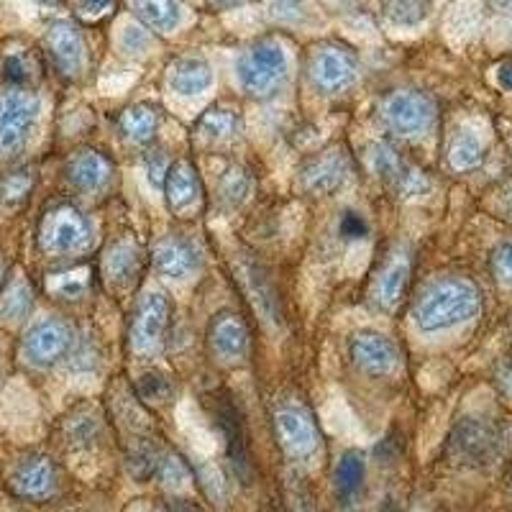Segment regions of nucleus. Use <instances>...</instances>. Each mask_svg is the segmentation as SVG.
I'll use <instances>...</instances> for the list:
<instances>
[{"mask_svg":"<svg viewBox=\"0 0 512 512\" xmlns=\"http://www.w3.org/2000/svg\"><path fill=\"white\" fill-rule=\"evenodd\" d=\"M479 310H482V292L472 280L443 277L418 297L413 318L420 331L436 333L477 318Z\"/></svg>","mask_w":512,"mask_h":512,"instance_id":"obj_1","label":"nucleus"},{"mask_svg":"<svg viewBox=\"0 0 512 512\" xmlns=\"http://www.w3.org/2000/svg\"><path fill=\"white\" fill-rule=\"evenodd\" d=\"M239 80L254 98H269L287 80V54L272 39L251 44L239 59Z\"/></svg>","mask_w":512,"mask_h":512,"instance_id":"obj_2","label":"nucleus"},{"mask_svg":"<svg viewBox=\"0 0 512 512\" xmlns=\"http://www.w3.org/2000/svg\"><path fill=\"white\" fill-rule=\"evenodd\" d=\"M93 226L77 205L59 203L39 221V246L47 254H72L90 244Z\"/></svg>","mask_w":512,"mask_h":512,"instance_id":"obj_3","label":"nucleus"},{"mask_svg":"<svg viewBox=\"0 0 512 512\" xmlns=\"http://www.w3.org/2000/svg\"><path fill=\"white\" fill-rule=\"evenodd\" d=\"M39 111L41 103L31 90L11 88L0 93V154H16L24 149Z\"/></svg>","mask_w":512,"mask_h":512,"instance_id":"obj_4","label":"nucleus"},{"mask_svg":"<svg viewBox=\"0 0 512 512\" xmlns=\"http://www.w3.org/2000/svg\"><path fill=\"white\" fill-rule=\"evenodd\" d=\"M384 121L390 126V131H395L397 136H423L428 134L436 123V100L431 98L423 90H397L390 98L384 100L382 105Z\"/></svg>","mask_w":512,"mask_h":512,"instance_id":"obj_5","label":"nucleus"},{"mask_svg":"<svg viewBox=\"0 0 512 512\" xmlns=\"http://www.w3.org/2000/svg\"><path fill=\"white\" fill-rule=\"evenodd\" d=\"M274 438L290 459H308L320 443L318 425L303 402H282L272 413Z\"/></svg>","mask_w":512,"mask_h":512,"instance_id":"obj_6","label":"nucleus"},{"mask_svg":"<svg viewBox=\"0 0 512 512\" xmlns=\"http://www.w3.org/2000/svg\"><path fill=\"white\" fill-rule=\"evenodd\" d=\"M169 328V300L162 292H146L136 305L134 320L128 328V346L139 356H154L164 346Z\"/></svg>","mask_w":512,"mask_h":512,"instance_id":"obj_7","label":"nucleus"},{"mask_svg":"<svg viewBox=\"0 0 512 512\" xmlns=\"http://www.w3.org/2000/svg\"><path fill=\"white\" fill-rule=\"evenodd\" d=\"M369 164H372L374 175L384 182L387 187L400 195V198H415L428 190V180L418 167L408 164L400 157L395 146L377 141L369 146Z\"/></svg>","mask_w":512,"mask_h":512,"instance_id":"obj_8","label":"nucleus"},{"mask_svg":"<svg viewBox=\"0 0 512 512\" xmlns=\"http://www.w3.org/2000/svg\"><path fill=\"white\" fill-rule=\"evenodd\" d=\"M75 344V331L67 320L47 318L29 328L24 338V354L36 367H54L64 356H70Z\"/></svg>","mask_w":512,"mask_h":512,"instance_id":"obj_9","label":"nucleus"},{"mask_svg":"<svg viewBox=\"0 0 512 512\" xmlns=\"http://www.w3.org/2000/svg\"><path fill=\"white\" fill-rule=\"evenodd\" d=\"M349 356L359 372L369 377H387L400 364V351L390 336L379 331H359L349 341Z\"/></svg>","mask_w":512,"mask_h":512,"instance_id":"obj_10","label":"nucleus"},{"mask_svg":"<svg viewBox=\"0 0 512 512\" xmlns=\"http://www.w3.org/2000/svg\"><path fill=\"white\" fill-rule=\"evenodd\" d=\"M47 52L59 75L77 80L85 70V39L72 21H54L44 36Z\"/></svg>","mask_w":512,"mask_h":512,"instance_id":"obj_11","label":"nucleus"},{"mask_svg":"<svg viewBox=\"0 0 512 512\" xmlns=\"http://www.w3.org/2000/svg\"><path fill=\"white\" fill-rule=\"evenodd\" d=\"M359 62L349 49L320 47L310 59V80L323 93H338L346 90L356 80Z\"/></svg>","mask_w":512,"mask_h":512,"instance_id":"obj_12","label":"nucleus"},{"mask_svg":"<svg viewBox=\"0 0 512 512\" xmlns=\"http://www.w3.org/2000/svg\"><path fill=\"white\" fill-rule=\"evenodd\" d=\"M208 408L213 418H216L218 428L223 431V436H226L228 456H231L236 472L246 474V469H249V446H246V431L239 405L233 402L231 392L218 390L208 397Z\"/></svg>","mask_w":512,"mask_h":512,"instance_id":"obj_13","label":"nucleus"},{"mask_svg":"<svg viewBox=\"0 0 512 512\" xmlns=\"http://www.w3.org/2000/svg\"><path fill=\"white\" fill-rule=\"evenodd\" d=\"M208 344L221 361L244 359L251 344V333L244 318L233 310H218L208 323Z\"/></svg>","mask_w":512,"mask_h":512,"instance_id":"obj_14","label":"nucleus"},{"mask_svg":"<svg viewBox=\"0 0 512 512\" xmlns=\"http://www.w3.org/2000/svg\"><path fill=\"white\" fill-rule=\"evenodd\" d=\"M346 175H349V157L344 149H331L318 157L308 159L300 167V185L310 195H331L338 187L344 185Z\"/></svg>","mask_w":512,"mask_h":512,"instance_id":"obj_15","label":"nucleus"},{"mask_svg":"<svg viewBox=\"0 0 512 512\" xmlns=\"http://www.w3.org/2000/svg\"><path fill=\"white\" fill-rule=\"evenodd\" d=\"M236 274H241L239 280L244 282V290L254 308L264 315V320L282 326V308H280V295L274 290V282L269 277L267 269L262 264L251 259V256H241L236 262Z\"/></svg>","mask_w":512,"mask_h":512,"instance_id":"obj_16","label":"nucleus"},{"mask_svg":"<svg viewBox=\"0 0 512 512\" xmlns=\"http://www.w3.org/2000/svg\"><path fill=\"white\" fill-rule=\"evenodd\" d=\"M11 489L24 500H49L57 489V466L49 456H29L13 469Z\"/></svg>","mask_w":512,"mask_h":512,"instance_id":"obj_17","label":"nucleus"},{"mask_svg":"<svg viewBox=\"0 0 512 512\" xmlns=\"http://www.w3.org/2000/svg\"><path fill=\"white\" fill-rule=\"evenodd\" d=\"M410 272H413V262H410L408 251L397 249L395 254L384 262V267L379 269L377 280H374L372 297L374 303L382 310H395L400 305L402 295L408 290Z\"/></svg>","mask_w":512,"mask_h":512,"instance_id":"obj_18","label":"nucleus"},{"mask_svg":"<svg viewBox=\"0 0 512 512\" xmlns=\"http://www.w3.org/2000/svg\"><path fill=\"white\" fill-rule=\"evenodd\" d=\"M152 262L162 277L167 280H185L198 267V251L182 236H164L157 241L152 251Z\"/></svg>","mask_w":512,"mask_h":512,"instance_id":"obj_19","label":"nucleus"},{"mask_svg":"<svg viewBox=\"0 0 512 512\" xmlns=\"http://www.w3.org/2000/svg\"><path fill=\"white\" fill-rule=\"evenodd\" d=\"M113 177V164L105 154L95 152V149H85V152L75 154L67 164V180L77 187V190L95 192L105 187Z\"/></svg>","mask_w":512,"mask_h":512,"instance_id":"obj_20","label":"nucleus"},{"mask_svg":"<svg viewBox=\"0 0 512 512\" xmlns=\"http://www.w3.org/2000/svg\"><path fill=\"white\" fill-rule=\"evenodd\" d=\"M164 198L172 213H182V210L192 208L200 195V180L198 172L190 162H175L169 164L167 177H164Z\"/></svg>","mask_w":512,"mask_h":512,"instance_id":"obj_21","label":"nucleus"},{"mask_svg":"<svg viewBox=\"0 0 512 512\" xmlns=\"http://www.w3.org/2000/svg\"><path fill=\"white\" fill-rule=\"evenodd\" d=\"M141 262H144V254H141L139 246H136L134 241L121 239L108 249V254H105L103 272L111 285L131 287L136 277H139Z\"/></svg>","mask_w":512,"mask_h":512,"instance_id":"obj_22","label":"nucleus"},{"mask_svg":"<svg viewBox=\"0 0 512 512\" xmlns=\"http://www.w3.org/2000/svg\"><path fill=\"white\" fill-rule=\"evenodd\" d=\"M100 433H103V415L93 405H80L62 420V436L70 448H93Z\"/></svg>","mask_w":512,"mask_h":512,"instance_id":"obj_23","label":"nucleus"},{"mask_svg":"<svg viewBox=\"0 0 512 512\" xmlns=\"http://www.w3.org/2000/svg\"><path fill=\"white\" fill-rule=\"evenodd\" d=\"M169 85L185 98L200 95L213 85V70L203 57H182L169 70Z\"/></svg>","mask_w":512,"mask_h":512,"instance_id":"obj_24","label":"nucleus"},{"mask_svg":"<svg viewBox=\"0 0 512 512\" xmlns=\"http://www.w3.org/2000/svg\"><path fill=\"white\" fill-rule=\"evenodd\" d=\"M495 446V433L479 420H464L451 436V448L461 461H482Z\"/></svg>","mask_w":512,"mask_h":512,"instance_id":"obj_25","label":"nucleus"},{"mask_svg":"<svg viewBox=\"0 0 512 512\" xmlns=\"http://www.w3.org/2000/svg\"><path fill=\"white\" fill-rule=\"evenodd\" d=\"M90 285H93V267L90 264L59 269V272L47 274V280H44L49 295L59 297V300H80L82 295H88Z\"/></svg>","mask_w":512,"mask_h":512,"instance_id":"obj_26","label":"nucleus"},{"mask_svg":"<svg viewBox=\"0 0 512 512\" xmlns=\"http://www.w3.org/2000/svg\"><path fill=\"white\" fill-rule=\"evenodd\" d=\"M118 128L128 141H136V144H146L152 141L159 128V108L149 103H136L128 105L126 111L118 118Z\"/></svg>","mask_w":512,"mask_h":512,"instance_id":"obj_27","label":"nucleus"},{"mask_svg":"<svg viewBox=\"0 0 512 512\" xmlns=\"http://www.w3.org/2000/svg\"><path fill=\"white\" fill-rule=\"evenodd\" d=\"M31 310H34V290L29 282L16 277L0 295V320L8 326H18L29 318Z\"/></svg>","mask_w":512,"mask_h":512,"instance_id":"obj_28","label":"nucleus"},{"mask_svg":"<svg viewBox=\"0 0 512 512\" xmlns=\"http://www.w3.org/2000/svg\"><path fill=\"white\" fill-rule=\"evenodd\" d=\"M484 162V141L472 128H461L448 146V164L456 172H472Z\"/></svg>","mask_w":512,"mask_h":512,"instance_id":"obj_29","label":"nucleus"},{"mask_svg":"<svg viewBox=\"0 0 512 512\" xmlns=\"http://www.w3.org/2000/svg\"><path fill=\"white\" fill-rule=\"evenodd\" d=\"M136 18L154 31H172L180 24L177 0H134L131 3Z\"/></svg>","mask_w":512,"mask_h":512,"instance_id":"obj_30","label":"nucleus"},{"mask_svg":"<svg viewBox=\"0 0 512 512\" xmlns=\"http://www.w3.org/2000/svg\"><path fill=\"white\" fill-rule=\"evenodd\" d=\"M36 185V169L34 167H16L0 177V205L6 208H21L29 200L31 190Z\"/></svg>","mask_w":512,"mask_h":512,"instance_id":"obj_31","label":"nucleus"},{"mask_svg":"<svg viewBox=\"0 0 512 512\" xmlns=\"http://www.w3.org/2000/svg\"><path fill=\"white\" fill-rule=\"evenodd\" d=\"M364 472H367L364 456H361L359 451H346V454L338 459V466H336L338 497H344V500L354 497L361 489V482H364Z\"/></svg>","mask_w":512,"mask_h":512,"instance_id":"obj_32","label":"nucleus"},{"mask_svg":"<svg viewBox=\"0 0 512 512\" xmlns=\"http://www.w3.org/2000/svg\"><path fill=\"white\" fill-rule=\"evenodd\" d=\"M251 192V177L244 167L239 164H231L221 175V182H218V195H221L223 203L228 208H239V205L246 203Z\"/></svg>","mask_w":512,"mask_h":512,"instance_id":"obj_33","label":"nucleus"},{"mask_svg":"<svg viewBox=\"0 0 512 512\" xmlns=\"http://www.w3.org/2000/svg\"><path fill=\"white\" fill-rule=\"evenodd\" d=\"M136 395L141 402H157V405H169L175 397V384L167 374L162 372H146L136 379Z\"/></svg>","mask_w":512,"mask_h":512,"instance_id":"obj_34","label":"nucleus"},{"mask_svg":"<svg viewBox=\"0 0 512 512\" xmlns=\"http://www.w3.org/2000/svg\"><path fill=\"white\" fill-rule=\"evenodd\" d=\"M384 13L395 24L415 26L431 13V0H384Z\"/></svg>","mask_w":512,"mask_h":512,"instance_id":"obj_35","label":"nucleus"},{"mask_svg":"<svg viewBox=\"0 0 512 512\" xmlns=\"http://www.w3.org/2000/svg\"><path fill=\"white\" fill-rule=\"evenodd\" d=\"M236 126H239V118L226 108H208L198 121V128L208 139H226L236 131Z\"/></svg>","mask_w":512,"mask_h":512,"instance_id":"obj_36","label":"nucleus"},{"mask_svg":"<svg viewBox=\"0 0 512 512\" xmlns=\"http://www.w3.org/2000/svg\"><path fill=\"white\" fill-rule=\"evenodd\" d=\"M157 474H159V479H162L164 487L177 489V492H180V489H185L187 484L192 482L190 466H187L180 456H172V454H167L159 459Z\"/></svg>","mask_w":512,"mask_h":512,"instance_id":"obj_37","label":"nucleus"},{"mask_svg":"<svg viewBox=\"0 0 512 512\" xmlns=\"http://www.w3.org/2000/svg\"><path fill=\"white\" fill-rule=\"evenodd\" d=\"M489 267H492V277L497 280V285L512 290V241H502L495 246L489 256Z\"/></svg>","mask_w":512,"mask_h":512,"instance_id":"obj_38","label":"nucleus"},{"mask_svg":"<svg viewBox=\"0 0 512 512\" xmlns=\"http://www.w3.org/2000/svg\"><path fill=\"white\" fill-rule=\"evenodd\" d=\"M338 233L344 236L346 241H356V239H367L369 233V223L367 218L356 213V210H346L341 221H338Z\"/></svg>","mask_w":512,"mask_h":512,"instance_id":"obj_39","label":"nucleus"},{"mask_svg":"<svg viewBox=\"0 0 512 512\" xmlns=\"http://www.w3.org/2000/svg\"><path fill=\"white\" fill-rule=\"evenodd\" d=\"M116 0H77V16L82 21H100L103 16H108Z\"/></svg>","mask_w":512,"mask_h":512,"instance_id":"obj_40","label":"nucleus"},{"mask_svg":"<svg viewBox=\"0 0 512 512\" xmlns=\"http://www.w3.org/2000/svg\"><path fill=\"white\" fill-rule=\"evenodd\" d=\"M3 75H6V80H11L13 85H21V82L29 80V67H26L24 57L11 54V57L6 59V64H3Z\"/></svg>","mask_w":512,"mask_h":512,"instance_id":"obj_41","label":"nucleus"},{"mask_svg":"<svg viewBox=\"0 0 512 512\" xmlns=\"http://www.w3.org/2000/svg\"><path fill=\"white\" fill-rule=\"evenodd\" d=\"M167 169L169 162L162 152L149 154V159H146V172H149V180H152L154 185H162L164 177H167Z\"/></svg>","mask_w":512,"mask_h":512,"instance_id":"obj_42","label":"nucleus"},{"mask_svg":"<svg viewBox=\"0 0 512 512\" xmlns=\"http://www.w3.org/2000/svg\"><path fill=\"white\" fill-rule=\"evenodd\" d=\"M128 52H139V49L146 47V36L141 29H134V26H128L126 29V39H123Z\"/></svg>","mask_w":512,"mask_h":512,"instance_id":"obj_43","label":"nucleus"},{"mask_svg":"<svg viewBox=\"0 0 512 512\" xmlns=\"http://www.w3.org/2000/svg\"><path fill=\"white\" fill-rule=\"evenodd\" d=\"M497 384H500V390L505 392L507 397H512V361L502 364L500 372H497Z\"/></svg>","mask_w":512,"mask_h":512,"instance_id":"obj_44","label":"nucleus"},{"mask_svg":"<svg viewBox=\"0 0 512 512\" xmlns=\"http://www.w3.org/2000/svg\"><path fill=\"white\" fill-rule=\"evenodd\" d=\"M497 82H500L502 90H512V59L510 62L500 64V70H497Z\"/></svg>","mask_w":512,"mask_h":512,"instance_id":"obj_45","label":"nucleus"},{"mask_svg":"<svg viewBox=\"0 0 512 512\" xmlns=\"http://www.w3.org/2000/svg\"><path fill=\"white\" fill-rule=\"evenodd\" d=\"M492 6H495L500 13H505V16L512 18V0H492Z\"/></svg>","mask_w":512,"mask_h":512,"instance_id":"obj_46","label":"nucleus"},{"mask_svg":"<svg viewBox=\"0 0 512 512\" xmlns=\"http://www.w3.org/2000/svg\"><path fill=\"white\" fill-rule=\"evenodd\" d=\"M218 8H231V6H239V3H244V0H213Z\"/></svg>","mask_w":512,"mask_h":512,"instance_id":"obj_47","label":"nucleus"},{"mask_svg":"<svg viewBox=\"0 0 512 512\" xmlns=\"http://www.w3.org/2000/svg\"><path fill=\"white\" fill-rule=\"evenodd\" d=\"M3 274H6V262L0 259V285H3Z\"/></svg>","mask_w":512,"mask_h":512,"instance_id":"obj_48","label":"nucleus"}]
</instances>
